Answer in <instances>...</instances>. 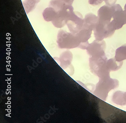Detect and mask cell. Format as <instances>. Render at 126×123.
Returning <instances> with one entry per match:
<instances>
[{
	"label": "cell",
	"instance_id": "cell-10",
	"mask_svg": "<svg viewBox=\"0 0 126 123\" xmlns=\"http://www.w3.org/2000/svg\"><path fill=\"white\" fill-rule=\"evenodd\" d=\"M123 61H117L115 58H113L108 60L107 62V67L110 71H116L122 67Z\"/></svg>",
	"mask_w": 126,
	"mask_h": 123
},
{
	"label": "cell",
	"instance_id": "cell-14",
	"mask_svg": "<svg viewBox=\"0 0 126 123\" xmlns=\"http://www.w3.org/2000/svg\"><path fill=\"white\" fill-rule=\"evenodd\" d=\"M103 1L104 0H88L89 3L94 6L100 5Z\"/></svg>",
	"mask_w": 126,
	"mask_h": 123
},
{
	"label": "cell",
	"instance_id": "cell-13",
	"mask_svg": "<svg viewBox=\"0 0 126 123\" xmlns=\"http://www.w3.org/2000/svg\"><path fill=\"white\" fill-rule=\"evenodd\" d=\"M114 58L119 62L126 59V44L122 45L116 50Z\"/></svg>",
	"mask_w": 126,
	"mask_h": 123
},
{
	"label": "cell",
	"instance_id": "cell-17",
	"mask_svg": "<svg viewBox=\"0 0 126 123\" xmlns=\"http://www.w3.org/2000/svg\"><path fill=\"white\" fill-rule=\"evenodd\" d=\"M124 99L125 102L126 104V92H124Z\"/></svg>",
	"mask_w": 126,
	"mask_h": 123
},
{
	"label": "cell",
	"instance_id": "cell-9",
	"mask_svg": "<svg viewBox=\"0 0 126 123\" xmlns=\"http://www.w3.org/2000/svg\"><path fill=\"white\" fill-rule=\"evenodd\" d=\"M113 20L111 22L115 30L121 28L126 24V12L122 10L121 6L117 9L113 14Z\"/></svg>",
	"mask_w": 126,
	"mask_h": 123
},
{
	"label": "cell",
	"instance_id": "cell-3",
	"mask_svg": "<svg viewBox=\"0 0 126 123\" xmlns=\"http://www.w3.org/2000/svg\"><path fill=\"white\" fill-rule=\"evenodd\" d=\"M108 59L105 54L99 56L90 57L89 65L91 72L99 78L110 76V71L107 67Z\"/></svg>",
	"mask_w": 126,
	"mask_h": 123
},
{
	"label": "cell",
	"instance_id": "cell-5",
	"mask_svg": "<svg viewBox=\"0 0 126 123\" xmlns=\"http://www.w3.org/2000/svg\"><path fill=\"white\" fill-rule=\"evenodd\" d=\"M115 30L110 22L105 21L98 19L93 29L94 37L97 41H103L104 39L111 37Z\"/></svg>",
	"mask_w": 126,
	"mask_h": 123
},
{
	"label": "cell",
	"instance_id": "cell-4",
	"mask_svg": "<svg viewBox=\"0 0 126 123\" xmlns=\"http://www.w3.org/2000/svg\"><path fill=\"white\" fill-rule=\"evenodd\" d=\"M57 43L61 48H73L81 46V42L76 34L61 29L58 32Z\"/></svg>",
	"mask_w": 126,
	"mask_h": 123
},
{
	"label": "cell",
	"instance_id": "cell-6",
	"mask_svg": "<svg viewBox=\"0 0 126 123\" xmlns=\"http://www.w3.org/2000/svg\"><path fill=\"white\" fill-rule=\"evenodd\" d=\"M83 22L82 15L79 12H74L68 19L66 25L70 32L77 33L82 28Z\"/></svg>",
	"mask_w": 126,
	"mask_h": 123
},
{
	"label": "cell",
	"instance_id": "cell-8",
	"mask_svg": "<svg viewBox=\"0 0 126 123\" xmlns=\"http://www.w3.org/2000/svg\"><path fill=\"white\" fill-rule=\"evenodd\" d=\"M120 6L119 4H115L112 6L106 5L98 10L97 17L100 20L110 22L115 11Z\"/></svg>",
	"mask_w": 126,
	"mask_h": 123
},
{
	"label": "cell",
	"instance_id": "cell-1",
	"mask_svg": "<svg viewBox=\"0 0 126 123\" xmlns=\"http://www.w3.org/2000/svg\"><path fill=\"white\" fill-rule=\"evenodd\" d=\"M49 6L53 8L56 12V18L52 22L53 25L57 28L64 26L74 13L72 5L66 4L61 0H51Z\"/></svg>",
	"mask_w": 126,
	"mask_h": 123
},
{
	"label": "cell",
	"instance_id": "cell-15",
	"mask_svg": "<svg viewBox=\"0 0 126 123\" xmlns=\"http://www.w3.org/2000/svg\"><path fill=\"white\" fill-rule=\"evenodd\" d=\"M117 0H104L106 5L108 6H112L115 4Z\"/></svg>",
	"mask_w": 126,
	"mask_h": 123
},
{
	"label": "cell",
	"instance_id": "cell-7",
	"mask_svg": "<svg viewBox=\"0 0 126 123\" xmlns=\"http://www.w3.org/2000/svg\"><path fill=\"white\" fill-rule=\"evenodd\" d=\"M106 47L105 41L95 40L91 43H89L86 50L87 53L91 57H94L105 55Z\"/></svg>",
	"mask_w": 126,
	"mask_h": 123
},
{
	"label": "cell",
	"instance_id": "cell-2",
	"mask_svg": "<svg viewBox=\"0 0 126 123\" xmlns=\"http://www.w3.org/2000/svg\"><path fill=\"white\" fill-rule=\"evenodd\" d=\"M119 82L117 79L111 78L110 76L99 78L96 85L93 94L100 99L105 101L110 91L117 88Z\"/></svg>",
	"mask_w": 126,
	"mask_h": 123
},
{
	"label": "cell",
	"instance_id": "cell-12",
	"mask_svg": "<svg viewBox=\"0 0 126 123\" xmlns=\"http://www.w3.org/2000/svg\"><path fill=\"white\" fill-rule=\"evenodd\" d=\"M40 0H25L23 2V5L27 14L33 10Z\"/></svg>",
	"mask_w": 126,
	"mask_h": 123
},
{
	"label": "cell",
	"instance_id": "cell-16",
	"mask_svg": "<svg viewBox=\"0 0 126 123\" xmlns=\"http://www.w3.org/2000/svg\"><path fill=\"white\" fill-rule=\"evenodd\" d=\"M61 0L68 5H72L74 0Z\"/></svg>",
	"mask_w": 126,
	"mask_h": 123
},
{
	"label": "cell",
	"instance_id": "cell-11",
	"mask_svg": "<svg viewBox=\"0 0 126 123\" xmlns=\"http://www.w3.org/2000/svg\"><path fill=\"white\" fill-rule=\"evenodd\" d=\"M124 92L120 91L115 92L112 98V100L113 103L120 106L126 105L124 99Z\"/></svg>",
	"mask_w": 126,
	"mask_h": 123
},
{
	"label": "cell",
	"instance_id": "cell-18",
	"mask_svg": "<svg viewBox=\"0 0 126 123\" xmlns=\"http://www.w3.org/2000/svg\"><path fill=\"white\" fill-rule=\"evenodd\" d=\"M124 10L126 12V3L125 4V5L124 7Z\"/></svg>",
	"mask_w": 126,
	"mask_h": 123
}]
</instances>
